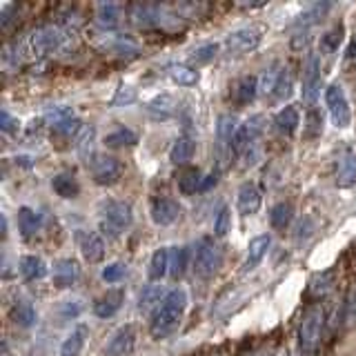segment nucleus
<instances>
[{
    "label": "nucleus",
    "mask_w": 356,
    "mask_h": 356,
    "mask_svg": "<svg viewBox=\"0 0 356 356\" xmlns=\"http://www.w3.org/2000/svg\"><path fill=\"white\" fill-rule=\"evenodd\" d=\"M263 203V194L261 189L256 187L254 183H243L238 189V198H236V207L243 216H254L256 211L261 209Z\"/></svg>",
    "instance_id": "nucleus-16"
},
{
    "label": "nucleus",
    "mask_w": 356,
    "mask_h": 356,
    "mask_svg": "<svg viewBox=\"0 0 356 356\" xmlns=\"http://www.w3.org/2000/svg\"><path fill=\"white\" fill-rule=\"evenodd\" d=\"M334 285V270H327V272H323V274H316L314 278L309 281V292L314 294L316 298L321 296H325L330 289Z\"/></svg>",
    "instance_id": "nucleus-41"
},
{
    "label": "nucleus",
    "mask_w": 356,
    "mask_h": 356,
    "mask_svg": "<svg viewBox=\"0 0 356 356\" xmlns=\"http://www.w3.org/2000/svg\"><path fill=\"white\" fill-rule=\"evenodd\" d=\"M176 98L172 94H159L154 96L152 100H147V105H145V109H147V114L154 118V120H167L172 118L176 114Z\"/></svg>",
    "instance_id": "nucleus-20"
},
{
    "label": "nucleus",
    "mask_w": 356,
    "mask_h": 356,
    "mask_svg": "<svg viewBox=\"0 0 356 356\" xmlns=\"http://www.w3.org/2000/svg\"><path fill=\"white\" fill-rule=\"evenodd\" d=\"M18 127H20L18 118L11 116L9 109H3V114H0V129H3L5 134H11V131H16Z\"/></svg>",
    "instance_id": "nucleus-53"
},
{
    "label": "nucleus",
    "mask_w": 356,
    "mask_h": 356,
    "mask_svg": "<svg viewBox=\"0 0 356 356\" xmlns=\"http://www.w3.org/2000/svg\"><path fill=\"white\" fill-rule=\"evenodd\" d=\"M263 40V31L259 27H241L236 31L227 33L225 38V49L229 54H248V51H254L259 49V44Z\"/></svg>",
    "instance_id": "nucleus-9"
},
{
    "label": "nucleus",
    "mask_w": 356,
    "mask_h": 356,
    "mask_svg": "<svg viewBox=\"0 0 356 356\" xmlns=\"http://www.w3.org/2000/svg\"><path fill=\"white\" fill-rule=\"evenodd\" d=\"M9 321L20 330H29V327L36 325L38 314H36V309H33V305L29 303V300H16L9 309Z\"/></svg>",
    "instance_id": "nucleus-21"
},
{
    "label": "nucleus",
    "mask_w": 356,
    "mask_h": 356,
    "mask_svg": "<svg viewBox=\"0 0 356 356\" xmlns=\"http://www.w3.org/2000/svg\"><path fill=\"white\" fill-rule=\"evenodd\" d=\"M134 222L131 205L125 200H105L100 205V227L109 236H120L122 232L129 229Z\"/></svg>",
    "instance_id": "nucleus-5"
},
{
    "label": "nucleus",
    "mask_w": 356,
    "mask_h": 356,
    "mask_svg": "<svg viewBox=\"0 0 356 356\" xmlns=\"http://www.w3.org/2000/svg\"><path fill=\"white\" fill-rule=\"evenodd\" d=\"M281 72H283V65H278V63L267 67L259 78V94H263V96L274 94L278 87V81H281Z\"/></svg>",
    "instance_id": "nucleus-35"
},
{
    "label": "nucleus",
    "mask_w": 356,
    "mask_h": 356,
    "mask_svg": "<svg viewBox=\"0 0 356 356\" xmlns=\"http://www.w3.org/2000/svg\"><path fill=\"white\" fill-rule=\"evenodd\" d=\"M305 134L309 138H314V136H321L323 134V116H321V111H316L314 107H312L307 111V118H305Z\"/></svg>",
    "instance_id": "nucleus-49"
},
{
    "label": "nucleus",
    "mask_w": 356,
    "mask_h": 356,
    "mask_svg": "<svg viewBox=\"0 0 356 356\" xmlns=\"http://www.w3.org/2000/svg\"><path fill=\"white\" fill-rule=\"evenodd\" d=\"M165 296H167V292L163 294V287L161 285H147L140 292L138 309L143 312V314H147V312H152V309H159Z\"/></svg>",
    "instance_id": "nucleus-34"
},
{
    "label": "nucleus",
    "mask_w": 356,
    "mask_h": 356,
    "mask_svg": "<svg viewBox=\"0 0 356 356\" xmlns=\"http://www.w3.org/2000/svg\"><path fill=\"white\" fill-rule=\"evenodd\" d=\"M18 267H20V274H22L25 281H42V278L49 274L47 263H44L40 256H36V254L20 256Z\"/></svg>",
    "instance_id": "nucleus-23"
},
{
    "label": "nucleus",
    "mask_w": 356,
    "mask_h": 356,
    "mask_svg": "<svg viewBox=\"0 0 356 356\" xmlns=\"http://www.w3.org/2000/svg\"><path fill=\"white\" fill-rule=\"evenodd\" d=\"M51 189L65 200H74L81 194V183L72 172H60L51 178Z\"/></svg>",
    "instance_id": "nucleus-24"
},
{
    "label": "nucleus",
    "mask_w": 356,
    "mask_h": 356,
    "mask_svg": "<svg viewBox=\"0 0 356 356\" xmlns=\"http://www.w3.org/2000/svg\"><path fill=\"white\" fill-rule=\"evenodd\" d=\"M238 120L236 116L232 114H222L216 120V149L222 156H227L234 152V138H236V131H238Z\"/></svg>",
    "instance_id": "nucleus-13"
},
{
    "label": "nucleus",
    "mask_w": 356,
    "mask_h": 356,
    "mask_svg": "<svg viewBox=\"0 0 356 356\" xmlns=\"http://www.w3.org/2000/svg\"><path fill=\"white\" fill-rule=\"evenodd\" d=\"M134 345H136V327L122 325L111 334V339L103 350V356H131Z\"/></svg>",
    "instance_id": "nucleus-12"
},
{
    "label": "nucleus",
    "mask_w": 356,
    "mask_h": 356,
    "mask_svg": "<svg viewBox=\"0 0 356 356\" xmlns=\"http://www.w3.org/2000/svg\"><path fill=\"white\" fill-rule=\"evenodd\" d=\"M125 274H127V265L125 263H109L105 270H103V281L105 283H109V285H114V283H120L122 278H125Z\"/></svg>",
    "instance_id": "nucleus-45"
},
{
    "label": "nucleus",
    "mask_w": 356,
    "mask_h": 356,
    "mask_svg": "<svg viewBox=\"0 0 356 356\" xmlns=\"http://www.w3.org/2000/svg\"><path fill=\"white\" fill-rule=\"evenodd\" d=\"M105 147H111V149H118V147H134V145L138 143V134L129 129V127H118L111 134L105 136Z\"/></svg>",
    "instance_id": "nucleus-33"
},
{
    "label": "nucleus",
    "mask_w": 356,
    "mask_h": 356,
    "mask_svg": "<svg viewBox=\"0 0 356 356\" xmlns=\"http://www.w3.org/2000/svg\"><path fill=\"white\" fill-rule=\"evenodd\" d=\"M256 96H259V78L243 76L232 85V100L236 105H250Z\"/></svg>",
    "instance_id": "nucleus-19"
},
{
    "label": "nucleus",
    "mask_w": 356,
    "mask_h": 356,
    "mask_svg": "<svg viewBox=\"0 0 356 356\" xmlns=\"http://www.w3.org/2000/svg\"><path fill=\"white\" fill-rule=\"evenodd\" d=\"M312 42L309 31H296L292 36V49H307Z\"/></svg>",
    "instance_id": "nucleus-54"
},
{
    "label": "nucleus",
    "mask_w": 356,
    "mask_h": 356,
    "mask_svg": "<svg viewBox=\"0 0 356 356\" xmlns=\"http://www.w3.org/2000/svg\"><path fill=\"white\" fill-rule=\"evenodd\" d=\"M216 54H218V44L216 42H203V44H198V47L189 54V58H192V63L196 65H207L216 58Z\"/></svg>",
    "instance_id": "nucleus-43"
},
{
    "label": "nucleus",
    "mask_w": 356,
    "mask_h": 356,
    "mask_svg": "<svg viewBox=\"0 0 356 356\" xmlns=\"http://www.w3.org/2000/svg\"><path fill=\"white\" fill-rule=\"evenodd\" d=\"M292 218H294V207L289 203H285V200L283 203H276L270 209V222H272L274 229H287Z\"/></svg>",
    "instance_id": "nucleus-38"
},
{
    "label": "nucleus",
    "mask_w": 356,
    "mask_h": 356,
    "mask_svg": "<svg viewBox=\"0 0 356 356\" xmlns=\"http://www.w3.org/2000/svg\"><path fill=\"white\" fill-rule=\"evenodd\" d=\"M76 243L81 250L83 259L87 263H100L105 259V241L98 232L92 229H78L76 232Z\"/></svg>",
    "instance_id": "nucleus-11"
},
{
    "label": "nucleus",
    "mask_w": 356,
    "mask_h": 356,
    "mask_svg": "<svg viewBox=\"0 0 356 356\" xmlns=\"http://www.w3.org/2000/svg\"><path fill=\"white\" fill-rule=\"evenodd\" d=\"M321 83H323L321 58L316 54H307L305 65H303V89H300V92H303V100L309 109L316 105V100L321 96Z\"/></svg>",
    "instance_id": "nucleus-8"
},
{
    "label": "nucleus",
    "mask_w": 356,
    "mask_h": 356,
    "mask_svg": "<svg viewBox=\"0 0 356 356\" xmlns=\"http://www.w3.org/2000/svg\"><path fill=\"white\" fill-rule=\"evenodd\" d=\"M187 259H189L187 248H174V252H170V274H172V278H181L185 274Z\"/></svg>",
    "instance_id": "nucleus-40"
},
{
    "label": "nucleus",
    "mask_w": 356,
    "mask_h": 356,
    "mask_svg": "<svg viewBox=\"0 0 356 356\" xmlns=\"http://www.w3.org/2000/svg\"><path fill=\"white\" fill-rule=\"evenodd\" d=\"M87 327L85 325H78L74 327L70 334H67V339L63 341L60 345V356H78L85 348V341H87Z\"/></svg>",
    "instance_id": "nucleus-31"
},
{
    "label": "nucleus",
    "mask_w": 356,
    "mask_h": 356,
    "mask_svg": "<svg viewBox=\"0 0 356 356\" xmlns=\"http://www.w3.org/2000/svg\"><path fill=\"white\" fill-rule=\"evenodd\" d=\"M343 36H345V25H343V22H337V25H334L332 29H327L321 36V51H325V54L339 51Z\"/></svg>",
    "instance_id": "nucleus-39"
},
{
    "label": "nucleus",
    "mask_w": 356,
    "mask_h": 356,
    "mask_svg": "<svg viewBox=\"0 0 356 356\" xmlns=\"http://www.w3.org/2000/svg\"><path fill=\"white\" fill-rule=\"evenodd\" d=\"M170 78L178 87H194L198 83V72L189 65H172L170 67Z\"/></svg>",
    "instance_id": "nucleus-37"
},
{
    "label": "nucleus",
    "mask_w": 356,
    "mask_h": 356,
    "mask_svg": "<svg viewBox=\"0 0 356 356\" xmlns=\"http://www.w3.org/2000/svg\"><path fill=\"white\" fill-rule=\"evenodd\" d=\"M222 267V250L220 245L209 238L203 236L196 243V252H194V261H192V270L198 278H211L216 276L218 270Z\"/></svg>",
    "instance_id": "nucleus-4"
},
{
    "label": "nucleus",
    "mask_w": 356,
    "mask_h": 356,
    "mask_svg": "<svg viewBox=\"0 0 356 356\" xmlns=\"http://www.w3.org/2000/svg\"><path fill=\"white\" fill-rule=\"evenodd\" d=\"M78 276H81V267H78V263L72 259H60V261H56L51 267V281L56 287H60V289L72 287L78 281Z\"/></svg>",
    "instance_id": "nucleus-15"
},
{
    "label": "nucleus",
    "mask_w": 356,
    "mask_h": 356,
    "mask_svg": "<svg viewBox=\"0 0 356 356\" xmlns=\"http://www.w3.org/2000/svg\"><path fill=\"white\" fill-rule=\"evenodd\" d=\"M348 54H350V58H356V33L352 36V42H350V49H348Z\"/></svg>",
    "instance_id": "nucleus-57"
},
{
    "label": "nucleus",
    "mask_w": 356,
    "mask_h": 356,
    "mask_svg": "<svg viewBox=\"0 0 356 356\" xmlns=\"http://www.w3.org/2000/svg\"><path fill=\"white\" fill-rule=\"evenodd\" d=\"M185 307H187V292L183 287H174L167 292V296L163 298L161 307L154 312L152 316V325L149 332L154 339H167L170 334L181 325L183 314H185Z\"/></svg>",
    "instance_id": "nucleus-1"
},
{
    "label": "nucleus",
    "mask_w": 356,
    "mask_h": 356,
    "mask_svg": "<svg viewBox=\"0 0 356 356\" xmlns=\"http://www.w3.org/2000/svg\"><path fill=\"white\" fill-rule=\"evenodd\" d=\"M20 47H22V44H16V51H18V56H16V63L20 60ZM5 60H7V63L14 60V54H11V49H9V47H5Z\"/></svg>",
    "instance_id": "nucleus-56"
},
{
    "label": "nucleus",
    "mask_w": 356,
    "mask_h": 356,
    "mask_svg": "<svg viewBox=\"0 0 356 356\" xmlns=\"http://www.w3.org/2000/svg\"><path fill=\"white\" fill-rule=\"evenodd\" d=\"M74 147L78 152V156H81L83 161H92L94 159V143H96V127L89 122V125H83V129L78 131V136L74 138Z\"/></svg>",
    "instance_id": "nucleus-29"
},
{
    "label": "nucleus",
    "mask_w": 356,
    "mask_h": 356,
    "mask_svg": "<svg viewBox=\"0 0 356 356\" xmlns=\"http://www.w3.org/2000/svg\"><path fill=\"white\" fill-rule=\"evenodd\" d=\"M194 152H196V140L192 136H178L170 149V161L176 167H185L194 159Z\"/></svg>",
    "instance_id": "nucleus-26"
},
{
    "label": "nucleus",
    "mask_w": 356,
    "mask_h": 356,
    "mask_svg": "<svg viewBox=\"0 0 356 356\" xmlns=\"http://www.w3.org/2000/svg\"><path fill=\"white\" fill-rule=\"evenodd\" d=\"M312 232H314V220H312L309 216H305V218H300L298 220V225H296V234H294V238L300 243V241H307L309 236H312Z\"/></svg>",
    "instance_id": "nucleus-52"
},
{
    "label": "nucleus",
    "mask_w": 356,
    "mask_h": 356,
    "mask_svg": "<svg viewBox=\"0 0 356 356\" xmlns=\"http://www.w3.org/2000/svg\"><path fill=\"white\" fill-rule=\"evenodd\" d=\"M232 227V214H229V207H220L218 214L214 218V236L222 238L227 236V232Z\"/></svg>",
    "instance_id": "nucleus-48"
},
{
    "label": "nucleus",
    "mask_w": 356,
    "mask_h": 356,
    "mask_svg": "<svg viewBox=\"0 0 356 356\" xmlns=\"http://www.w3.org/2000/svg\"><path fill=\"white\" fill-rule=\"evenodd\" d=\"M83 309H85V305H83L81 298H70V300H65V303L60 305V316L67 318V321H70V318L74 321V318L81 316Z\"/></svg>",
    "instance_id": "nucleus-50"
},
{
    "label": "nucleus",
    "mask_w": 356,
    "mask_h": 356,
    "mask_svg": "<svg viewBox=\"0 0 356 356\" xmlns=\"http://www.w3.org/2000/svg\"><path fill=\"white\" fill-rule=\"evenodd\" d=\"M94 18L98 22V27L116 29L118 22H120V5H116V3H100L94 9Z\"/></svg>",
    "instance_id": "nucleus-30"
},
{
    "label": "nucleus",
    "mask_w": 356,
    "mask_h": 356,
    "mask_svg": "<svg viewBox=\"0 0 356 356\" xmlns=\"http://www.w3.org/2000/svg\"><path fill=\"white\" fill-rule=\"evenodd\" d=\"M337 185L341 189H348L356 185V154L345 152L337 163Z\"/></svg>",
    "instance_id": "nucleus-25"
},
{
    "label": "nucleus",
    "mask_w": 356,
    "mask_h": 356,
    "mask_svg": "<svg viewBox=\"0 0 356 356\" xmlns=\"http://www.w3.org/2000/svg\"><path fill=\"white\" fill-rule=\"evenodd\" d=\"M263 116H250L248 120L243 122L236 131V138H234V154H243L245 149H250L252 145H256L259 136L263 134Z\"/></svg>",
    "instance_id": "nucleus-14"
},
{
    "label": "nucleus",
    "mask_w": 356,
    "mask_h": 356,
    "mask_svg": "<svg viewBox=\"0 0 356 356\" xmlns=\"http://www.w3.org/2000/svg\"><path fill=\"white\" fill-rule=\"evenodd\" d=\"M40 214L36 209H31V207H20L18 209V229H20V234L25 238H29V236H33V234H38L40 232Z\"/></svg>",
    "instance_id": "nucleus-32"
},
{
    "label": "nucleus",
    "mask_w": 356,
    "mask_h": 356,
    "mask_svg": "<svg viewBox=\"0 0 356 356\" xmlns=\"http://www.w3.org/2000/svg\"><path fill=\"white\" fill-rule=\"evenodd\" d=\"M183 209L181 205L176 203L174 198H167V196H159L152 200L149 205V216H152V222L159 227H170L174 222L181 218Z\"/></svg>",
    "instance_id": "nucleus-10"
},
{
    "label": "nucleus",
    "mask_w": 356,
    "mask_h": 356,
    "mask_svg": "<svg viewBox=\"0 0 356 356\" xmlns=\"http://www.w3.org/2000/svg\"><path fill=\"white\" fill-rule=\"evenodd\" d=\"M67 42H70V31L58 25H44V27H38L33 33H29L25 47L29 49V54L36 56V58H42V56L63 51L67 47Z\"/></svg>",
    "instance_id": "nucleus-3"
},
{
    "label": "nucleus",
    "mask_w": 356,
    "mask_h": 356,
    "mask_svg": "<svg viewBox=\"0 0 356 356\" xmlns=\"http://www.w3.org/2000/svg\"><path fill=\"white\" fill-rule=\"evenodd\" d=\"M323 323H325V314H323V307H318V305H312L303 314V318H300V323H298V352H300V356H318Z\"/></svg>",
    "instance_id": "nucleus-2"
},
{
    "label": "nucleus",
    "mask_w": 356,
    "mask_h": 356,
    "mask_svg": "<svg viewBox=\"0 0 356 356\" xmlns=\"http://www.w3.org/2000/svg\"><path fill=\"white\" fill-rule=\"evenodd\" d=\"M289 94H292V74H289L287 67H283L281 81H278V87H276L274 96H276V98H287Z\"/></svg>",
    "instance_id": "nucleus-51"
},
{
    "label": "nucleus",
    "mask_w": 356,
    "mask_h": 356,
    "mask_svg": "<svg viewBox=\"0 0 356 356\" xmlns=\"http://www.w3.org/2000/svg\"><path fill=\"white\" fill-rule=\"evenodd\" d=\"M218 183V174L214 172V174H209V176H205V181H203V192H207V189L211 187V185H216Z\"/></svg>",
    "instance_id": "nucleus-55"
},
{
    "label": "nucleus",
    "mask_w": 356,
    "mask_h": 356,
    "mask_svg": "<svg viewBox=\"0 0 356 356\" xmlns=\"http://www.w3.org/2000/svg\"><path fill=\"white\" fill-rule=\"evenodd\" d=\"M109 49H114L120 56H129V54L138 51V42L134 38H129V36H116L114 40L109 42Z\"/></svg>",
    "instance_id": "nucleus-46"
},
{
    "label": "nucleus",
    "mask_w": 356,
    "mask_h": 356,
    "mask_svg": "<svg viewBox=\"0 0 356 356\" xmlns=\"http://www.w3.org/2000/svg\"><path fill=\"white\" fill-rule=\"evenodd\" d=\"M134 100H136V89L129 85H120L116 89V94L111 96V107H125V105H131Z\"/></svg>",
    "instance_id": "nucleus-47"
},
{
    "label": "nucleus",
    "mask_w": 356,
    "mask_h": 356,
    "mask_svg": "<svg viewBox=\"0 0 356 356\" xmlns=\"http://www.w3.org/2000/svg\"><path fill=\"white\" fill-rule=\"evenodd\" d=\"M356 323V289L348 294L345 303L341 305V325H354Z\"/></svg>",
    "instance_id": "nucleus-44"
},
{
    "label": "nucleus",
    "mask_w": 356,
    "mask_h": 356,
    "mask_svg": "<svg viewBox=\"0 0 356 356\" xmlns=\"http://www.w3.org/2000/svg\"><path fill=\"white\" fill-rule=\"evenodd\" d=\"M89 170H92V178L96 185H116L120 181V174H122V165L116 156H109V154H96L92 161L87 163Z\"/></svg>",
    "instance_id": "nucleus-7"
},
{
    "label": "nucleus",
    "mask_w": 356,
    "mask_h": 356,
    "mask_svg": "<svg viewBox=\"0 0 356 356\" xmlns=\"http://www.w3.org/2000/svg\"><path fill=\"white\" fill-rule=\"evenodd\" d=\"M325 105L330 111V118L337 129H348L352 125V107L345 89L339 83H332L325 89Z\"/></svg>",
    "instance_id": "nucleus-6"
},
{
    "label": "nucleus",
    "mask_w": 356,
    "mask_h": 356,
    "mask_svg": "<svg viewBox=\"0 0 356 356\" xmlns=\"http://www.w3.org/2000/svg\"><path fill=\"white\" fill-rule=\"evenodd\" d=\"M330 9H332V3H314V5H309L307 9H303L294 18L292 27L298 29V31H309V27L316 25V22H321V18L325 16Z\"/></svg>",
    "instance_id": "nucleus-22"
},
{
    "label": "nucleus",
    "mask_w": 356,
    "mask_h": 356,
    "mask_svg": "<svg viewBox=\"0 0 356 356\" xmlns=\"http://www.w3.org/2000/svg\"><path fill=\"white\" fill-rule=\"evenodd\" d=\"M270 245H272V236H270V234H261V236H256V238L250 241V245H248V256H245V263H243V272L245 274L254 272L256 267L261 265V261L265 259L267 250H270Z\"/></svg>",
    "instance_id": "nucleus-17"
},
{
    "label": "nucleus",
    "mask_w": 356,
    "mask_h": 356,
    "mask_svg": "<svg viewBox=\"0 0 356 356\" xmlns=\"http://www.w3.org/2000/svg\"><path fill=\"white\" fill-rule=\"evenodd\" d=\"M76 114H74V109L70 105H56V107H49L47 109V114H44V122H47V125L54 129L56 125H60V122L70 120Z\"/></svg>",
    "instance_id": "nucleus-42"
},
{
    "label": "nucleus",
    "mask_w": 356,
    "mask_h": 356,
    "mask_svg": "<svg viewBox=\"0 0 356 356\" xmlns=\"http://www.w3.org/2000/svg\"><path fill=\"white\" fill-rule=\"evenodd\" d=\"M178 189L185 194V196H192L196 192H203V181L205 176L200 174V170H196V167H185V170L178 172Z\"/></svg>",
    "instance_id": "nucleus-27"
},
{
    "label": "nucleus",
    "mask_w": 356,
    "mask_h": 356,
    "mask_svg": "<svg viewBox=\"0 0 356 356\" xmlns=\"http://www.w3.org/2000/svg\"><path fill=\"white\" fill-rule=\"evenodd\" d=\"M125 303V289H109L94 303V314L98 318H111Z\"/></svg>",
    "instance_id": "nucleus-18"
},
{
    "label": "nucleus",
    "mask_w": 356,
    "mask_h": 356,
    "mask_svg": "<svg viewBox=\"0 0 356 356\" xmlns=\"http://www.w3.org/2000/svg\"><path fill=\"white\" fill-rule=\"evenodd\" d=\"M274 125L276 129L283 134V136H294L298 125H300V114H298V109L294 105H287L283 107L278 114L274 116Z\"/></svg>",
    "instance_id": "nucleus-28"
},
{
    "label": "nucleus",
    "mask_w": 356,
    "mask_h": 356,
    "mask_svg": "<svg viewBox=\"0 0 356 356\" xmlns=\"http://www.w3.org/2000/svg\"><path fill=\"white\" fill-rule=\"evenodd\" d=\"M243 356H252V354H243Z\"/></svg>",
    "instance_id": "nucleus-58"
},
{
    "label": "nucleus",
    "mask_w": 356,
    "mask_h": 356,
    "mask_svg": "<svg viewBox=\"0 0 356 356\" xmlns=\"http://www.w3.org/2000/svg\"><path fill=\"white\" fill-rule=\"evenodd\" d=\"M167 272H170V250L159 248L152 254L149 261V278L152 281H161Z\"/></svg>",
    "instance_id": "nucleus-36"
}]
</instances>
